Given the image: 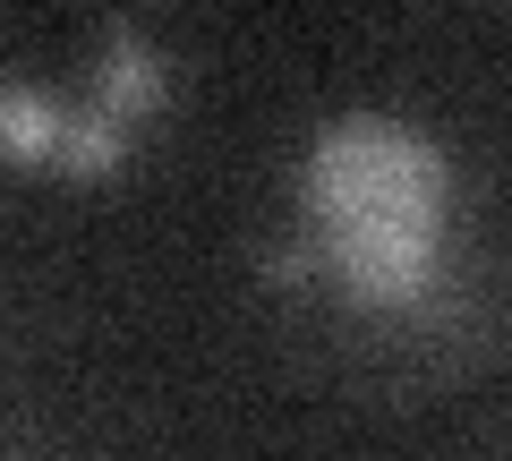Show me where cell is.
<instances>
[{"instance_id": "obj_1", "label": "cell", "mask_w": 512, "mask_h": 461, "mask_svg": "<svg viewBox=\"0 0 512 461\" xmlns=\"http://www.w3.org/2000/svg\"><path fill=\"white\" fill-rule=\"evenodd\" d=\"M461 180L436 129L402 111H333L299 146L291 231L265 248V282L325 291L350 316H419L453 274Z\"/></svg>"}, {"instance_id": "obj_2", "label": "cell", "mask_w": 512, "mask_h": 461, "mask_svg": "<svg viewBox=\"0 0 512 461\" xmlns=\"http://www.w3.org/2000/svg\"><path fill=\"white\" fill-rule=\"evenodd\" d=\"M171 111V60L137 18L103 26L94 77L77 94L35 86V77H0V163L43 171L69 188H103L137 163L146 129Z\"/></svg>"}]
</instances>
